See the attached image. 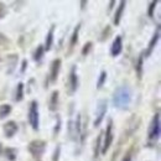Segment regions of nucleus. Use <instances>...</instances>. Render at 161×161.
Instances as JSON below:
<instances>
[{
  "label": "nucleus",
  "instance_id": "4",
  "mask_svg": "<svg viewBox=\"0 0 161 161\" xmlns=\"http://www.w3.org/2000/svg\"><path fill=\"white\" fill-rule=\"evenodd\" d=\"M114 140V133H113V119H108V124L105 130L103 131V139H102V151L101 154H105L109 147L112 146Z\"/></svg>",
  "mask_w": 161,
  "mask_h": 161
},
{
  "label": "nucleus",
  "instance_id": "8",
  "mask_svg": "<svg viewBox=\"0 0 161 161\" xmlns=\"http://www.w3.org/2000/svg\"><path fill=\"white\" fill-rule=\"evenodd\" d=\"M61 66H62V61L61 58H55L50 64V72L47 75V82L48 83H56V80L58 78L61 71Z\"/></svg>",
  "mask_w": 161,
  "mask_h": 161
},
{
  "label": "nucleus",
  "instance_id": "9",
  "mask_svg": "<svg viewBox=\"0 0 161 161\" xmlns=\"http://www.w3.org/2000/svg\"><path fill=\"white\" fill-rule=\"evenodd\" d=\"M159 40H160V25L156 26V30H155L153 37H151L150 41H149V45H147L146 51H144V57H145V58L149 57V56L153 53V51L155 50V47H156V45H158Z\"/></svg>",
  "mask_w": 161,
  "mask_h": 161
},
{
  "label": "nucleus",
  "instance_id": "11",
  "mask_svg": "<svg viewBox=\"0 0 161 161\" xmlns=\"http://www.w3.org/2000/svg\"><path fill=\"white\" fill-rule=\"evenodd\" d=\"M121 51H123V37L120 35H118V36H115V39L110 46V56L118 57L121 53Z\"/></svg>",
  "mask_w": 161,
  "mask_h": 161
},
{
  "label": "nucleus",
  "instance_id": "26",
  "mask_svg": "<svg viewBox=\"0 0 161 161\" xmlns=\"http://www.w3.org/2000/svg\"><path fill=\"white\" fill-rule=\"evenodd\" d=\"M92 47H93V42L92 41H88L83 47H82V51H80V55L83 56V57H86V56H88V53L91 52V50H92Z\"/></svg>",
  "mask_w": 161,
  "mask_h": 161
},
{
  "label": "nucleus",
  "instance_id": "22",
  "mask_svg": "<svg viewBox=\"0 0 161 161\" xmlns=\"http://www.w3.org/2000/svg\"><path fill=\"white\" fill-rule=\"evenodd\" d=\"M43 55H45V48H43V45H39L32 55V60L35 61L36 63H40L42 58H43Z\"/></svg>",
  "mask_w": 161,
  "mask_h": 161
},
{
  "label": "nucleus",
  "instance_id": "1",
  "mask_svg": "<svg viewBox=\"0 0 161 161\" xmlns=\"http://www.w3.org/2000/svg\"><path fill=\"white\" fill-rule=\"evenodd\" d=\"M133 99V93L131 89L128 84H121L115 88L113 97H112V103L114 108L120 109V110H126L129 109V105L131 104Z\"/></svg>",
  "mask_w": 161,
  "mask_h": 161
},
{
  "label": "nucleus",
  "instance_id": "10",
  "mask_svg": "<svg viewBox=\"0 0 161 161\" xmlns=\"http://www.w3.org/2000/svg\"><path fill=\"white\" fill-rule=\"evenodd\" d=\"M3 130H4V135H5L8 139H11V138H14V135L18 133L19 125H18L16 121L9 120L3 125Z\"/></svg>",
  "mask_w": 161,
  "mask_h": 161
},
{
  "label": "nucleus",
  "instance_id": "33",
  "mask_svg": "<svg viewBox=\"0 0 161 161\" xmlns=\"http://www.w3.org/2000/svg\"><path fill=\"white\" fill-rule=\"evenodd\" d=\"M5 13H6L5 6H4V4H3V3H0V19L5 16Z\"/></svg>",
  "mask_w": 161,
  "mask_h": 161
},
{
  "label": "nucleus",
  "instance_id": "3",
  "mask_svg": "<svg viewBox=\"0 0 161 161\" xmlns=\"http://www.w3.org/2000/svg\"><path fill=\"white\" fill-rule=\"evenodd\" d=\"M78 86H80V80H78V73H77V66L73 64L69 69L68 73V80L66 84V92L68 96H75L76 92L78 91Z\"/></svg>",
  "mask_w": 161,
  "mask_h": 161
},
{
  "label": "nucleus",
  "instance_id": "13",
  "mask_svg": "<svg viewBox=\"0 0 161 161\" xmlns=\"http://www.w3.org/2000/svg\"><path fill=\"white\" fill-rule=\"evenodd\" d=\"M80 130H82V114L77 113L76 118L73 119V141L80 140Z\"/></svg>",
  "mask_w": 161,
  "mask_h": 161
},
{
  "label": "nucleus",
  "instance_id": "17",
  "mask_svg": "<svg viewBox=\"0 0 161 161\" xmlns=\"http://www.w3.org/2000/svg\"><path fill=\"white\" fill-rule=\"evenodd\" d=\"M18 61H19V55L18 53H11V55H8L6 57V63H8V75H11L18 64Z\"/></svg>",
  "mask_w": 161,
  "mask_h": 161
},
{
  "label": "nucleus",
  "instance_id": "30",
  "mask_svg": "<svg viewBox=\"0 0 161 161\" xmlns=\"http://www.w3.org/2000/svg\"><path fill=\"white\" fill-rule=\"evenodd\" d=\"M133 153H134V147H130V149L125 153V155L123 156L121 161H133Z\"/></svg>",
  "mask_w": 161,
  "mask_h": 161
},
{
  "label": "nucleus",
  "instance_id": "31",
  "mask_svg": "<svg viewBox=\"0 0 161 161\" xmlns=\"http://www.w3.org/2000/svg\"><path fill=\"white\" fill-rule=\"evenodd\" d=\"M10 41H9V39L0 31V46H4V45H6V43H9Z\"/></svg>",
  "mask_w": 161,
  "mask_h": 161
},
{
  "label": "nucleus",
  "instance_id": "19",
  "mask_svg": "<svg viewBox=\"0 0 161 161\" xmlns=\"http://www.w3.org/2000/svg\"><path fill=\"white\" fill-rule=\"evenodd\" d=\"M24 96H25V84L22 82H19L16 88H15V97H14V101L16 103H19L24 99Z\"/></svg>",
  "mask_w": 161,
  "mask_h": 161
},
{
  "label": "nucleus",
  "instance_id": "6",
  "mask_svg": "<svg viewBox=\"0 0 161 161\" xmlns=\"http://www.w3.org/2000/svg\"><path fill=\"white\" fill-rule=\"evenodd\" d=\"M161 134V121H160V113H156L151 123L149 125V131H147V139L150 141H156L160 138Z\"/></svg>",
  "mask_w": 161,
  "mask_h": 161
},
{
  "label": "nucleus",
  "instance_id": "7",
  "mask_svg": "<svg viewBox=\"0 0 161 161\" xmlns=\"http://www.w3.org/2000/svg\"><path fill=\"white\" fill-rule=\"evenodd\" d=\"M107 110H108V101L107 99L98 101L97 109H96V118H94V121H93V125L96 128H98L103 123L104 118H105V114H107Z\"/></svg>",
  "mask_w": 161,
  "mask_h": 161
},
{
  "label": "nucleus",
  "instance_id": "21",
  "mask_svg": "<svg viewBox=\"0 0 161 161\" xmlns=\"http://www.w3.org/2000/svg\"><path fill=\"white\" fill-rule=\"evenodd\" d=\"M3 153H4V156L6 158V160L16 161V159H18V150L14 147H6L3 150Z\"/></svg>",
  "mask_w": 161,
  "mask_h": 161
},
{
  "label": "nucleus",
  "instance_id": "2",
  "mask_svg": "<svg viewBox=\"0 0 161 161\" xmlns=\"http://www.w3.org/2000/svg\"><path fill=\"white\" fill-rule=\"evenodd\" d=\"M27 120L35 131H39V129H40V112H39V102L35 101V99L30 102L29 112H27Z\"/></svg>",
  "mask_w": 161,
  "mask_h": 161
},
{
  "label": "nucleus",
  "instance_id": "34",
  "mask_svg": "<svg viewBox=\"0 0 161 161\" xmlns=\"http://www.w3.org/2000/svg\"><path fill=\"white\" fill-rule=\"evenodd\" d=\"M87 4H88V1H87V0H82V1H80V9H82V10H84V8L87 6Z\"/></svg>",
  "mask_w": 161,
  "mask_h": 161
},
{
  "label": "nucleus",
  "instance_id": "32",
  "mask_svg": "<svg viewBox=\"0 0 161 161\" xmlns=\"http://www.w3.org/2000/svg\"><path fill=\"white\" fill-rule=\"evenodd\" d=\"M27 66H29V62H27V60H22V61H21L20 73H25V72H26V69H27Z\"/></svg>",
  "mask_w": 161,
  "mask_h": 161
},
{
  "label": "nucleus",
  "instance_id": "18",
  "mask_svg": "<svg viewBox=\"0 0 161 161\" xmlns=\"http://www.w3.org/2000/svg\"><path fill=\"white\" fill-rule=\"evenodd\" d=\"M102 139H103V131H101L97 136V139L94 140V147H93V159L98 160L101 156L102 151Z\"/></svg>",
  "mask_w": 161,
  "mask_h": 161
},
{
  "label": "nucleus",
  "instance_id": "24",
  "mask_svg": "<svg viewBox=\"0 0 161 161\" xmlns=\"http://www.w3.org/2000/svg\"><path fill=\"white\" fill-rule=\"evenodd\" d=\"M107 77H108V73H107V71H101V73H99V77H98V80H97V89L99 91L103 88V86L105 84V82H107Z\"/></svg>",
  "mask_w": 161,
  "mask_h": 161
},
{
  "label": "nucleus",
  "instance_id": "37",
  "mask_svg": "<svg viewBox=\"0 0 161 161\" xmlns=\"http://www.w3.org/2000/svg\"><path fill=\"white\" fill-rule=\"evenodd\" d=\"M0 61H1V57H0Z\"/></svg>",
  "mask_w": 161,
  "mask_h": 161
},
{
  "label": "nucleus",
  "instance_id": "5",
  "mask_svg": "<svg viewBox=\"0 0 161 161\" xmlns=\"http://www.w3.org/2000/svg\"><path fill=\"white\" fill-rule=\"evenodd\" d=\"M47 147V142L42 139H35V140L30 141L27 145V151L31 154V156L40 159L41 156L45 154Z\"/></svg>",
  "mask_w": 161,
  "mask_h": 161
},
{
  "label": "nucleus",
  "instance_id": "15",
  "mask_svg": "<svg viewBox=\"0 0 161 161\" xmlns=\"http://www.w3.org/2000/svg\"><path fill=\"white\" fill-rule=\"evenodd\" d=\"M58 102H60V92L56 89L51 93L50 101H48V109L51 112H56L58 108Z\"/></svg>",
  "mask_w": 161,
  "mask_h": 161
},
{
  "label": "nucleus",
  "instance_id": "16",
  "mask_svg": "<svg viewBox=\"0 0 161 161\" xmlns=\"http://www.w3.org/2000/svg\"><path fill=\"white\" fill-rule=\"evenodd\" d=\"M80 26H82V22H78V24L76 25V27L73 29L72 34H71V37H69V51H72V50H73V47H75V46L77 45V42H78Z\"/></svg>",
  "mask_w": 161,
  "mask_h": 161
},
{
  "label": "nucleus",
  "instance_id": "38",
  "mask_svg": "<svg viewBox=\"0 0 161 161\" xmlns=\"http://www.w3.org/2000/svg\"><path fill=\"white\" fill-rule=\"evenodd\" d=\"M37 161H41V160H37Z\"/></svg>",
  "mask_w": 161,
  "mask_h": 161
},
{
  "label": "nucleus",
  "instance_id": "35",
  "mask_svg": "<svg viewBox=\"0 0 161 161\" xmlns=\"http://www.w3.org/2000/svg\"><path fill=\"white\" fill-rule=\"evenodd\" d=\"M114 5H115V1H110V3H109V6H108V11H110V10L114 8Z\"/></svg>",
  "mask_w": 161,
  "mask_h": 161
},
{
  "label": "nucleus",
  "instance_id": "25",
  "mask_svg": "<svg viewBox=\"0 0 161 161\" xmlns=\"http://www.w3.org/2000/svg\"><path fill=\"white\" fill-rule=\"evenodd\" d=\"M61 128H62V118H61L60 114H56V123L53 126V138H56L60 134Z\"/></svg>",
  "mask_w": 161,
  "mask_h": 161
},
{
  "label": "nucleus",
  "instance_id": "14",
  "mask_svg": "<svg viewBox=\"0 0 161 161\" xmlns=\"http://www.w3.org/2000/svg\"><path fill=\"white\" fill-rule=\"evenodd\" d=\"M125 6H126V1L125 0H123V1H120L118 4V8H117V10L114 13V19H113V22H114L115 26H118L120 24L123 14H124V10H125Z\"/></svg>",
  "mask_w": 161,
  "mask_h": 161
},
{
  "label": "nucleus",
  "instance_id": "27",
  "mask_svg": "<svg viewBox=\"0 0 161 161\" xmlns=\"http://www.w3.org/2000/svg\"><path fill=\"white\" fill-rule=\"evenodd\" d=\"M110 32H112V29H110V26H109V25H107V26H105V29L102 31L99 41H101V42H104L105 40H108V37H109Z\"/></svg>",
  "mask_w": 161,
  "mask_h": 161
},
{
  "label": "nucleus",
  "instance_id": "29",
  "mask_svg": "<svg viewBox=\"0 0 161 161\" xmlns=\"http://www.w3.org/2000/svg\"><path fill=\"white\" fill-rule=\"evenodd\" d=\"M61 158V145H56L55 147V151H53V155H52V161H60Z\"/></svg>",
  "mask_w": 161,
  "mask_h": 161
},
{
  "label": "nucleus",
  "instance_id": "12",
  "mask_svg": "<svg viewBox=\"0 0 161 161\" xmlns=\"http://www.w3.org/2000/svg\"><path fill=\"white\" fill-rule=\"evenodd\" d=\"M55 30H56V25L52 24L51 27L48 29L47 34H46V37H45V45H43L45 51H50V50L52 48L53 40H55Z\"/></svg>",
  "mask_w": 161,
  "mask_h": 161
},
{
  "label": "nucleus",
  "instance_id": "23",
  "mask_svg": "<svg viewBox=\"0 0 161 161\" xmlns=\"http://www.w3.org/2000/svg\"><path fill=\"white\" fill-rule=\"evenodd\" d=\"M11 110H13V108L10 104H1L0 105V119H4L8 115H10Z\"/></svg>",
  "mask_w": 161,
  "mask_h": 161
},
{
  "label": "nucleus",
  "instance_id": "28",
  "mask_svg": "<svg viewBox=\"0 0 161 161\" xmlns=\"http://www.w3.org/2000/svg\"><path fill=\"white\" fill-rule=\"evenodd\" d=\"M159 4L158 0H153L150 4H149V8H147V16L149 18H153L154 16V13H155V9H156V5Z\"/></svg>",
  "mask_w": 161,
  "mask_h": 161
},
{
  "label": "nucleus",
  "instance_id": "36",
  "mask_svg": "<svg viewBox=\"0 0 161 161\" xmlns=\"http://www.w3.org/2000/svg\"><path fill=\"white\" fill-rule=\"evenodd\" d=\"M3 154V145H1V142H0V155Z\"/></svg>",
  "mask_w": 161,
  "mask_h": 161
},
{
  "label": "nucleus",
  "instance_id": "20",
  "mask_svg": "<svg viewBox=\"0 0 161 161\" xmlns=\"http://www.w3.org/2000/svg\"><path fill=\"white\" fill-rule=\"evenodd\" d=\"M144 52H141L140 55H139V57H138V61H136V63H135V71H136V76H138V78L141 80V77H142V72H144Z\"/></svg>",
  "mask_w": 161,
  "mask_h": 161
}]
</instances>
